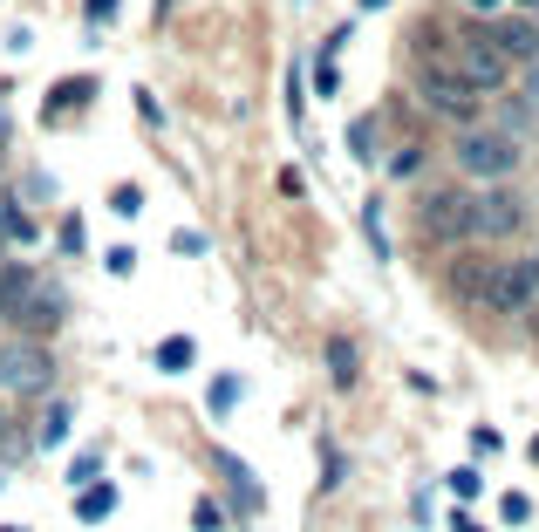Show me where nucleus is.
I'll list each match as a JSON object with an SVG mask.
<instances>
[{
    "label": "nucleus",
    "instance_id": "nucleus-3",
    "mask_svg": "<svg viewBox=\"0 0 539 532\" xmlns=\"http://www.w3.org/2000/svg\"><path fill=\"white\" fill-rule=\"evenodd\" d=\"M451 157H458L464 178H485V185H499V178H512V171H519V144H512V137H499V130H464Z\"/></svg>",
    "mask_w": 539,
    "mask_h": 532
},
{
    "label": "nucleus",
    "instance_id": "nucleus-14",
    "mask_svg": "<svg viewBox=\"0 0 539 532\" xmlns=\"http://www.w3.org/2000/svg\"><path fill=\"white\" fill-rule=\"evenodd\" d=\"M335 382H355V355H348V342H335Z\"/></svg>",
    "mask_w": 539,
    "mask_h": 532
},
{
    "label": "nucleus",
    "instance_id": "nucleus-9",
    "mask_svg": "<svg viewBox=\"0 0 539 532\" xmlns=\"http://www.w3.org/2000/svg\"><path fill=\"white\" fill-rule=\"evenodd\" d=\"M485 280H492V260H478V253H464V260L451 266V287H458L464 301H478V294H485Z\"/></svg>",
    "mask_w": 539,
    "mask_h": 532
},
{
    "label": "nucleus",
    "instance_id": "nucleus-12",
    "mask_svg": "<svg viewBox=\"0 0 539 532\" xmlns=\"http://www.w3.org/2000/svg\"><path fill=\"white\" fill-rule=\"evenodd\" d=\"M157 362H164V369H185V362H192V342H185V335H171V342L157 348Z\"/></svg>",
    "mask_w": 539,
    "mask_h": 532
},
{
    "label": "nucleus",
    "instance_id": "nucleus-2",
    "mask_svg": "<svg viewBox=\"0 0 539 532\" xmlns=\"http://www.w3.org/2000/svg\"><path fill=\"white\" fill-rule=\"evenodd\" d=\"M417 226L437 239V246H464L471 239V191L464 185H437L417 198Z\"/></svg>",
    "mask_w": 539,
    "mask_h": 532
},
{
    "label": "nucleus",
    "instance_id": "nucleus-18",
    "mask_svg": "<svg viewBox=\"0 0 539 532\" xmlns=\"http://www.w3.org/2000/svg\"><path fill=\"white\" fill-rule=\"evenodd\" d=\"M471 7H499V0H471Z\"/></svg>",
    "mask_w": 539,
    "mask_h": 532
},
{
    "label": "nucleus",
    "instance_id": "nucleus-4",
    "mask_svg": "<svg viewBox=\"0 0 539 532\" xmlns=\"http://www.w3.org/2000/svg\"><path fill=\"white\" fill-rule=\"evenodd\" d=\"M478 301L492 314H526L539 301V260H492V280H485Z\"/></svg>",
    "mask_w": 539,
    "mask_h": 532
},
{
    "label": "nucleus",
    "instance_id": "nucleus-7",
    "mask_svg": "<svg viewBox=\"0 0 539 532\" xmlns=\"http://www.w3.org/2000/svg\"><path fill=\"white\" fill-rule=\"evenodd\" d=\"M526 226V198L505 185H485L471 191V239H512V232Z\"/></svg>",
    "mask_w": 539,
    "mask_h": 532
},
{
    "label": "nucleus",
    "instance_id": "nucleus-16",
    "mask_svg": "<svg viewBox=\"0 0 539 532\" xmlns=\"http://www.w3.org/2000/svg\"><path fill=\"white\" fill-rule=\"evenodd\" d=\"M526 321H533V335H539V301H533V307H526Z\"/></svg>",
    "mask_w": 539,
    "mask_h": 532
},
{
    "label": "nucleus",
    "instance_id": "nucleus-17",
    "mask_svg": "<svg viewBox=\"0 0 539 532\" xmlns=\"http://www.w3.org/2000/svg\"><path fill=\"white\" fill-rule=\"evenodd\" d=\"M519 7H526V14H539V0H519Z\"/></svg>",
    "mask_w": 539,
    "mask_h": 532
},
{
    "label": "nucleus",
    "instance_id": "nucleus-8",
    "mask_svg": "<svg viewBox=\"0 0 539 532\" xmlns=\"http://www.w3.org/2000/svg\"><path fill=\"white\" fill-rule=\"evenodd\" d=\"M485 35H492V48H499L505 62H539V21L533 14L526 21H492Z\"/></svg>",
    "mask_w": 539,
    "mask_h": 532
},
{
    "label": "nucleus",
    "instance_id": "nucleus-19",
    "mask_svg": "<svg viewBox=\"0 0 539 532\" xmlns=\"http://www.w3.org/2000/svg\"><path fill=\"white\" fill-rule=\"evenodd\" d=\"M533 464H539V437H533Z\"/></svg>",
    "mask_w": 539,
    "mask_h": 532
},
{
    "label": "nucleus",
    "instance_id": "nucleus-11",
    "mask_svg": "<svg viewBox=\"0 0 539 532\" xmlns=\"http://www.w3.org/2000/svg\"><path fill=\"white\" fill-rule=\"evenodd\" d=\"M110 505H116V492H110V485H103V492H82L76 519H89V526H96V519H110Z\"/></svg>",
    "mask_w": 539,
    "mask_h": 532
},
{
    "label": "nucleus",
    "instance_id": "nucleus-20",
    "mask_svg": "<svg viewBox=\"0 0 539 532\" xmlns=\"http://www.w3.org/2000/svg\"><path fill=\"white\" fill-rule=\"evenodd\" d=\"M0 157H7V137H0Z\"/></svg>",
    "mask_w": 539,
    "mask_h": 532
},
{
    "label": "nucleus",
    "instance_id": "nucleus-15",
    "mask_svg": "<svg viewBox=\"0 0 539 532\" xmlns=\"http://www.w3.org/2000/svg\"><path fill=\"white\" fill-rule=\"evenodd\" d=\"M116 14V0H89V21H110Z\"/></svg>",
    "mask_w": 539,
    "mask_h": 532
},
{
    "label": "nucleus",
    "instance_id": "nucleus-6",
    "mask_svg": "<svg viewBox=\"0 0 539 532\" xmlns=\"http://www.w3.org/2000/svg\"><path fill=\"white\" fill-rule=\"evenodd\" d=\"M417 96H424L437 116H451V123H478V110H485V96L478 89H464L444 62H424V76H417Z\"/></svg>",
    "mask_w": 539,
    "mask_h": 532
},
{
    "label": "nucleus",
    "instance_id": "nucleus-13",
    "mask_svg": "<svg viewBox=\"0 0 539 532\" xmlns=\"http://www.w3.org/2000/svg\"><path fill=\"white\" fill-rule=\"evenodd\" d=\"M0 232H14V239H35V232H28V219H21L7 198H0Z\"/></svg>",
    "mask_w": 539,
    "mask_h": 532
},
{
    "label": "nucleus",
    "instance_id": "nucleus-5",
    "mask_svg": "<svg viewBox=\"0 0 539 532\" xmlns=\"http://www.w3.org/2000/svg\"><path fill=\"white\" fill-rule=\"evenodd\" d=\"M55 382V362L41 342H0V396H41Z\"/></svg>",
    "mask_w": 539,
    "mask_h": 532
},
{
    "label": "nucleus",
    "instance_id": "nucleus-1",
    "mask_svg": "<svg viewBox=\"0 0 539 532\" xmlns=\"http://www.w3.org/2000/svg\"><path fill=\"white\" fill-rule=\"evenodd\" d=\"M437 62H444V69H451L464 89H478V96H492V89H505V82H512V62H505L499 48H492V35H485V28L458 35L451 48H444V55H437Z\"/></svg>",
    "mask_w": 539,
    "mask_h": 532
},
{
    "label": "nucleus",
    "instance_id": "nucleus-10",
    "mask_svg": "<svg viewBox=\"0 0 539 532\" xmlns=\"http://www.w3.org/2000/svg\"><path fill=\"white\" fill-rule=\"evenodd\" d=\"M28 294H35V273L28 266H0V314H21Z\"/></svg>",
    "mask_w": 539,
    "mask_h": 532
}]
</instances>
